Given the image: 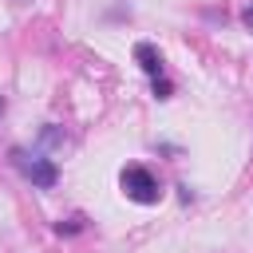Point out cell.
Returning a JSON list of instances; mask_svg holds the SVG:
<instances>
[{
  "label": "cell",
  "instance_id": "6",
  "mask_svg": "<svg viewBox=\"0 0 253 253\" xmlns=\"http://www.w3.org/2000/svg\"><path fill=\"white\" fill-rule=\"evenodd\" d=\"M241 24H245V28H253V8H245V12H241Z\"/></svg>",
  "mask_w": 253,
  "mask_h": 253
},
{
  "label": "cell",
  "instance_id": "2",
  "mask_svg": "<svg viewBox=\"0 0 253 253\" xmlns=\"http://www.w3.org/2000/svg\"><path fill=\"white\" fill-rule=\"evenodd\" d=\"M12 158H16V166L32 178V186H40V190H51L55 182H59V170H55V162L51 158H24L20 150H12Z\"/></svg>",
  "mask_w": 253,
  "mask_h": 253
},
{
  "label": "cell",
  "instance_id": "5",
  "mask_svg": "<svg viewBox=\"0 0 253 253\" xmlns=\"http://www.w3.org/2000/svg\"><path fill=\"white\" fill-rule=\"evenodd\" d=\"M154 95H158V99H170V83H166V79H154Z\"/></svg>",
  "mask_w": 253,
  "mask_h": 253
},
{
  "label": "cell",
  "instance_id": "3",
  "mask_svg": "<svg viewBox=\"0 0 253 253\" xmlns=\"http://www.w3.org/2000/svg\"><path fill=\"white\" fill-rule=\"evenodd\" d=\"M134 59L150 79H162V55L154 51V43H134Z\"/></svg>",
  "mask_w": 253,
  "mask_h": 253
},
{
  "label": "cell",
  "instance_id": "1",
  "mask_svg": "<svg viewBox=\"0 0 253 253\" xmlns=\"http://www.w3.org/2000/svg\"><path fill=\"white\" fill-rule=\"evenodd\" d=\"M119 186H123V194H126L130 202H138V206H154L158 194H162V190H158V178H154L146 166H138V162L119 174Z\"/></svg>",
  "mask_w": 253,
  "mask_h": 253
},
{
  "label": "cell",
  "instance_id": "4",
  "mask_svg": "<svg viewBox=\"0 0 253 253\" xmlns=\"http://www.w3.org/2000/svg\"><path fill=\"white\" fill-rule=\"evenodd\" d=\"M67 142V134H63V126H55V123H47L43 130H40V146L43 150H55V146H63Z\"/></svg>",
  "mask_w": 253,
  "mask_h": 253
}]
</instances>
